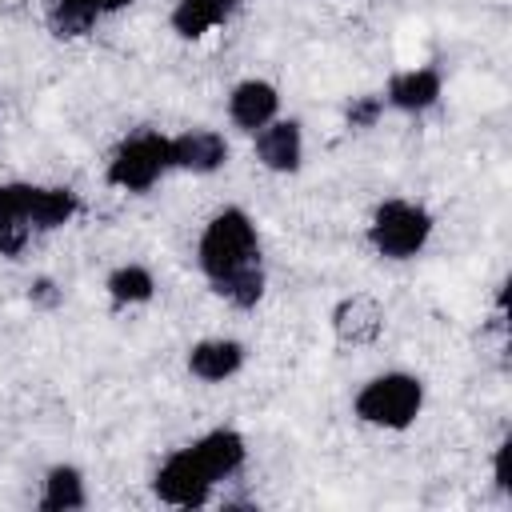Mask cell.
Returning <instances> with one entry per match:
<instances>
[{
    "instance_id": "2e32d148",
    "label": "cell",
    "mask_w": 512,
    "mask_h": 512,
    "mask_svg": "<svg viewBox=\"0 0 512 512\" xmlns=\"http://www.w3.org/2000/svg\"><path fill=\"white\" fill-rule=\"evenodd\" d=\"M80 200L72 188H40L36 184V200H32V220H36V232H52L60 224H68L76 216Z\"/></svg>"
},
{
    "instance_id": "4fadbf2b",
    "label": "cell",
    "mask_w": 512,
    "mask_h": 512,
    "mask_svg": "<svg viewBox=\"0 0 512 512\" xmlns=\"http://www.w3.org/2000/svg\"><path fill=\"white\" fill-rule=\"evenodd\" d=\"M132 0H48V24L56 36L72 40V36H84L92 32V24L116 8H124Z\"/></svg>"
},
{
    "instance_id": "7c38bea8",
    "label": "cell",
    "mask_w": 512,
    "mask_h": 512,
    "mask_svg": "<svg viewBox=\"0 0 512 512\" xmlns=\"http://www.w3.org/2000/svg\"><path fill=\"white\" fill-rule=\"evenodd\" d=\"M244 0H176L172 4V32L184 40H200L220 28Z\"/></svg>"
},
{
    "instance_id": "9a60e30c",
    "label": "cell",
    "mask_w": 512,
    "mask_h": 512,
    "mask_svg": "<svg viewBox=\"0 0 512 512\" xmlns=\"http://www.w3.org/2000/svg\"><path fill=\"white\" fill-rule=\"evenodd\" d=\"M84 504H88L84 476H80L72 464H56V468L44 476L40 508H48V512H68V508H84Z\"/></svg>"
},
{
    "instance_id": "ba28073f",
    "label": "cell",
    "mask_w": 512,
    "mask_h": 512,
    "mask_svg": "<svg viewBox=\"0 0 512 512\" xmlns=\"http://www.w3.org/2000/svg\"><path fill=\"white\" fill-rule=\"evenodd\" d=\"M280 112V92L268 80H240L228 96V120L240 132H260L264 124H272Z\"/></svg>"
},
{
    "instance_id": "52a82bcc",
    "label": "cell",
    "mask_w": 512,
    "mask_h": 512,
    "mask_svg": "<svg viewBox=\"0 0 512 512\" xmlns=\"http://www.w3.org/2000/svg\"><path fill=\"white\" fill-rule=\"evenodd\" d=\"M228 160V140L216 128H188L180 136H172V168L192 172V176H208L216 168H224Z\"/></svg>"
},
{
    "instance_id": "8992f818",
    "label": "cell",
    "mask_w": 512,
    "mask_h": 512,
    "mask_svg": "<svg viewBox=\"0 0 512 512\" xmlns=\"http://www.w3.org/2000/svg\"><path fill=\"white\" fill-rule=\"evenodd\" d=\"M32 200H36V184H0V256H20L36 232L32 220Z\"/></svg>"
},
{
    "instance_id": "277c9868",
    "label": "cell",
    "mask_w": 512,
    "mask_h": 512,
    "mask_svg": "<svg viewBox=\"0 0 512 512\" xmlns=\"http://www.w3.org/2000/svg\"><path fill=\"white\" fill-rule=\"evenodd\" d=\"M432 236V216L412 200H384L368 224V240L384 260H412Z\"/></svg>"
},
{
    "instance_id": "6da1fadb",
    "label": "cell",
    "mask_w": 512,
    "mask_h": 512,
    "mask_svg": "<svg viewBox=\"0 0 512 512\" xmlns=\"http://www.w3.org/2000/svg\"><path fill=\"white\" fill-rule=\"evenodd\" d=\"M196 264L208 276V284L236 308H252L264 296L260 236L244 208H224L204 224Z\"/></svg>"
},
{
    "instance_id": "8fae6325",
    "label": "cell",
    "mask_w": 512,
    "mask_h": 512,
    "mask_svg": "<svg viewBox=\"0 0 512 512\" xmlns=\"http://www.w3.org/2000/svg\"><path fill=\"white\" fill-rule=\"evenodd\" d=\"M440 100V72L436 68H404L388 80L384 104L400 108V112H424Z\"/></svg>"
},
{
    "instance_id": "7a4b0ae2",
    "label": "cell",
    "mask_w": 512,
    "mask_h": 512,
    "mask_svg": "<svg viewBox=\"0 0 512 512\" xmlns=\"http://www.w3.org/2000/svg\"><path fill=\"white\" fill-rule=\"evenodd\" d=\"M248 448H244V436L232 432V428H212L204 432L200 440L176 448L160 468H156V496L172 508H196L212 496V488L228 476L240 472Z\"/></svg>"
},
{
    "instance_id": "ac0fdd59",
    "label": "cell",
    "mask_w": 512,
    "mask_h": 512,
    "mask_svg": "<svg viewBox=\"0 0 512 512\" xmlns=\"http://www.w3.org/2000/svg\"><path fill=\"white\" fill-rule=\"evenodd\" d=\"M380 112H384V96H360L348 108V120H352V128H368V124H376Z\"/></svg>"
},
{
    "instance_id": "9c48e42d",
    "label": "cell",
    "mask_w": 512,
    "mask_h": 512,
    "mask_svg": "<svg viewBox=\"0 0 512 512\" xmlns=\"http://www.w3.org/2000/svg\"><path fill=\"white\" fill-rule=\"evenodd\" d=\"M256 156L272 172H296L304 160V132L296 120H272L256 132Z\"/></svg>"
},
{
    "instance_id": "5b68a950",
    "label": "cell",
    "mask_w": 512,
    "mask_h": 512,
    "mask_svg": "<svg viewBox=\"0 0 512 512\" xmlns=\"http://www.w3.org/2000/svg\"><path fill=\"white\" fill-rule=\"evenodd\" d=\"M172 168V136L140 132L124 140L108 160V184L124 192H148Z\"/></svg>"
},
{
    "instance_id": "5bb4252c",
    "label": "cell",
    "mask_w": 512,
    "mask_h": 512,
    "mask_svg": "<svg viewBox=\"0 0 512 512\" xmlns=\"http://www.w3.org/2000/svg\"><path fill=\"white\" fill-rule=\"evenodd\" d=\"M380 324H384V312L372 296H348L336 312H332V328L344 344H368L380 336Z\"/></svg>"
},
{
    "instance_id": "30bf717a",
    "label": "cell",
    "mask_w": 512,
    "mask_h": 512,
    "mask_svg": "<svg viewBox=\"0 0 512 512\" xmlns=\"http://www.w3.org/2000/svg\"><path fill=\"white\" fill-rule=\"evenodd\" d=\"M188 368H192V376L204 380V384L232 380V376L244 368V344H240V340H228V336L200 340V344L188 352Z\"/></svg>"
},
{
    "instance_id": "e0dca14e",
    "label": "cell",
    "mask_w": 512,
    "mask_h": 512,
    "mask_svg": "<svg viewBox=\"0 0 512 512\" xmlns=\"http://www.w3.org/2000/svg\"><path fill=\"white\" fill-rule=\"evenodd\" d=\"M152 292H156V280L144 264H120L108 276V296L116 304H144V300H152Z\"/></svg>"
},
{
    "instance_id": "3957f363",
    "label": "cell",
    "mask_w": 512,
    "mask_h": 512,
    "mask_svg": "<svg viewBox=\"0 0 512 512\" xmlns=\"http://www.w3.org/2000/svg\"><path fill=\"white\" fill-rule=\"evenodd\" d=\"M352 408H356V416L364 424L400 432V428H408L420 416V408H424V384L416 376H408V372H380V376H372L356 392Z\"/></svg>"
}]
</instances>
